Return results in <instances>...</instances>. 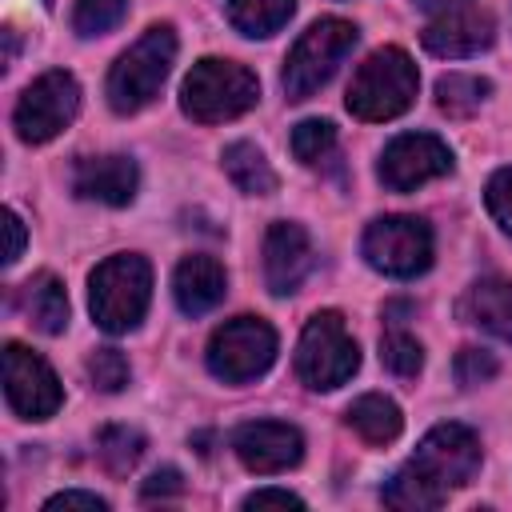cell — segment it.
Masks as SVG:
<instances>
[{"label":"cell","instance_id":"1","mask_svg":"<svg viewBox=\"0 0 512 512\" xmlns=\"http://www.w3.org/2000/svg\"><path fill=\"white\" fill-rule=\"evenodd\" d=\"M480 468V440L464 424H436L416 456L384 484V504L404 512H428L448 500L452 488H464Z\"/></svg>","mask_w":512,"mask_h":512},{"label":"cell","instance_id":"2","mask_svg":"<svg viewBox=\"0 0 512 512\" xmlns=\"http://www.w3.org/2000/svg\"><path fill=\"white\" fill-rule=\"evenodd\" d=\"M416 88H420V76H416V64L404 48H376L352 76L348 84V112L368 120V124H380V120H392L400 112L412 108L416 100Z\"/></svg>","mask_w":512,"mask_h":512},{"label":"cell","instance_id":"3","mask_svg":"<svg viewBox=\"0 0 512 512\" xmlns=\"http://www.w3.org/2000/svg\"><path fill=\"white\" fill-rule=\"evenodd\" d=\"M148 296H152V268L136 252L108 256L104 264H96V272L88 280L92 316L112 336H120V332H128V328H136L144 320Z\"/></svg>","mask_w":512,"mask_h":512},{"label":"cell","instance_id":"4","mask_svg":"<svg viewBox=\"0 0 512 512\" xmlns=\"http://www.w3.org/2000/svg\"><path fill=\"white\" fill-rule=\"evenodd\" d=\"M256 100H260V80L244 64H236V60L204 56L200 64H192V72L180 84V104L200 124L236 120Z\"/></svg>","mask_w":512,"mask_h":512},{"label":"cell","instance_id":"5","mask_svg":"<svg viewBox=\"0 0 512 512\" xmlns=\"http://www.w3.org/2000/svg\"><path fill=\"white\" fill-rule=\"evenodd\" d=\"M176 60V32L168 24H152L108 72V104L116 112H140L156 100L160 84L168 80V68Z\"/></svg>","mask_w":512,"mask_h":512},{"label":"cell","instance_id":"6","mask_svg":"<svg viewBox=\"0 0 512 512\" xmlns=\"http://www.w3.org/2000/svg\"><path fill=\"white\" fill-rule=\"evenodd\" d=\"M352 44H356V24H348L340 16L316 20L292 44V52L284 60V96L288 100H308L312 92H320L336 76L340 60L352 52Z\"/></svg>","mask_w":512,"mask_h":512},{"label":"cell","instance_id":"7","mask_svg":"<svg viewBox=\"0 0 512 512\" xmlns=\"http://www.w3.org/2000/svg\"><path fill=\"white\" fill-rule=\"evenodd\" d=\"M360 368V348L344 328L340 312H316L304 332H300V348H296V376L316 388H340L352 372Z\"/></svg>","mask_w":512,"mask_h":512},{"label":"cell","instance_id":"8","mask_svg":"<svg viewBox=\"0 0 512 512\" xmlns=\"http://www.w3.org/2000/svg\"><path fill=\"white\" fill-rule=\"evenodd\" d=\"M276 360V332L260 316H232L208 340V368L224 384H248Z\"/></svg>","mask_w":512,"mask_h":512},{"label":"cell","instance_id":"9","mask_svg":"<svg viewBox=\"0 0 512 512\" xmlns=\"http://www.w3.org/2000/svg\"><path fill=\"white\" fill-rule=\"evenodd\" d=\"M80 112V84L72 72L64 68H52L44 76H36L20 100H16V112H12V128L24 144H44L52 140L56 132H64Z\"/></svg>","mask_w":512,"mask_h":512},{"label":"cell","instance_id":"10","mask_svg":"<svg viewBox=\"0 0 512 512\" xmlns=\"http://www.w3.org/2000/svg\"><path fill=\"white\" fill-rule=\"evenodd\" d=\"M364 260L396 280L420 276L432 264V228L420 216H380L364 232Z\"/></svg>","mask_w":512,"mask_h":512},{"label":"cell","instance_id":"11","mask_svg":"<svg viewBox=\"0 0 512 512\" xmlns=\"http://www.w3.org/2000/svg\"><path fill=\"white\" fill-rule=\"evenodd\" d=\"M4 396L20 420H48L64 400L60 380L48 368V360L16 340L4 344Z\"/></svg>","mask_w":512,"mask_h":512},{"label":"cell","instance_id":"12","mask_svg":"<svg viewBox=\"0 0 512 512\" xmlns=\"http://www.w3.org/2000/svg\"><path fill=\"white\" fill-rule=\"evenodd\" d=\"M448 172H452V152L432 132H404L380 156V180L392 192H412Z\"/></svg>","mask_w":512,"mask_h":512},{"label":"cell","instance_id":"13","mask_svg":"<svg viewBox=\"0 0 512 512\" xmlns=\"http://www.w3.org/2000/svg\"><path fill=\"white\" fill-rule=\"evenodd\" d=\"M232 448L244 468L268 476V472H284V468L300 464L304 436H300V428H292L284 420H248L232 432Z\"/></svg>","mask_w":512,"mask_h":512},{"label":"cell","instance_id":"14","mask_svg":"<svg viewBox=\"0 0 512 512\" xmlns=\"http://www.w3.org/2000/svg\"><path fill=\"white\" fill-rule=\"evenodd\" d=\"M492 36H496V24H492V16L480 12V8H448V12H440V16L420 32L424 48H428L432 56H448V60L484 52V48L492 44Z\"/></svg>","mask_w":512,"mask_h":512},{"label":"cell","instance_id":"15","mask_svg":"<svg viewBox=\"0 0 512 512\" xmlns=\"http://www.w3.org/2000/svg\"><path fill=\"white\" fill-rule=\"evenodd\" d=\"M312 268V244L300 224L276 220L264 236V280L276 296H288L300 288V280Z\"/></svg>","mask_w":512,"mask_h":512},{"label":"cell","instance_id":"16","mask_svg":"<svg viewBox=\"0 0 512 512\" xmlns=\"http://www.w3.org/2000/svg\"><path fill=\"white\" fill-rule=\"evenodd\" d=\"M136 164L128 156H88L76 164L72 172V188L76 196L84 200H96V204H108V208H124L132 196H136Z\"/></svg>","mask_w":512,"mask_h":512},{"label":"cell","instance_id":"17","mask_svg":"<svg viewBox=\"0 0 512 512\" xmlns=\"http://www.w3.org/2000/svg\"><path fill=\"white\" fill-rule=\"evenodd\" d=\"M228 292V276H224V264L212 260V256H184L176 264V276H172V296L180 304L184 316H204L212 312Z\"/></svg>","mask_w":512,"mask_h":512},{"label":"cell","instance_id":"18","mask_svg":"<svg viewBox=\"0 0 512 512\" xmlns=\"http://www.w3.org/2000/svg\"><path fill=\"white\" fill-rule=\"evenodd\" d=\"M460 316L512 344V276L476 280L460 300Z\"/></svg>","mask_w":512,"mask_h":512},{"label":"cell","instance_id":"19","mask_svg":"<svg viewBox=\"0 0 512 512\" xmlns=\"http://www.w3.org/2000/svg\"><path fill=\"white\" fill-rule=\"evenodd\" d=\"M20 308H24L28 324L44 336H60L68 324V296L52 272H40L20 288Z\"/></svg>","mask_w":512,"mask_h":512},{"label":"cell","instance_id":"20","mask_svg":"<svg viewBox=\"0 0 512 512\" xmlns=\"http://www.w3.org/2000/svg\"><path fill=\"white\" fill-rule=\"evenodd\" d=\"M348 428L364 440V444H392L404 428V416L396 408V400L380 396V392H364L360 400H352L348 408Z\"/></svg>","mask_w":512,"mask_h":512},{"label":"cell","instance_id":"21","mask_svg":"<svg viewBox=\"0 0 512 512\" xmlns=\"http://www.w3.org/2000/svg\"><path fill=\"white\" fill-rule=\"evenodd\" d=\"M224 172H228V180L240 188V192H248V196H268V192H276V172H272V164L264 160V152L256 148V144H228L224 148Z\"/></svg>","mask_w":512,"mask_h":512},{"label":"cell","instance_id":"22","mask_svg":"<svg viewBox=\"0 0 512 512\" xmlns=\"http://www.w3.org/2000/svg\"><path fill=\"white\" fill-rule=\"evenodd\" d=\"M224 12L244 36H272L296 12V0H224Z\"/></svg>","mask_w":512,"mask_h":512},{"label":"cell","instance_id":"23","mask_svg":"<svg viewBox=\"0 0 512 512\" xmlns=\"http://www.w3.org/2000/svg\"><path fill=\"white\" fill-rule=\"evenodd\" d=\"M488 92H492V84L484 76H472V72H448L436 80V104L448 116H472Z\"/></svg>","mask_w":512,"mask_h":512},{"label":"cell","instance_id":"24","mask_svg":"<svg viewBox=\"0 0 512 512\" xmlns=\"http://www.w3.org/2000/svg\"><path fill=\"white\" fill-rule=\"evenodd\" d=\"M96 456L112 476H124L144 456V436L136 428H128V424H108L96 436Z\"/></svg>","mask_w":512,"mask_h":512},{"label":"cell","instance_id":"25","mask_svg":"<svg viewBox=\"0 0 512 512\" xmlns=\"http://www.w3.org/2000/svg\"><path fill=\"white\" fill-rule=\"evenodd\" d=\"M380 364H384L392 376L412 380V376L424 368V348H420V340H416V336H408V332L392 328V332H384V336H380Z\"/></svg>","mask_w":512,"mask_h":512},{"label":"cell","instance_id":"26","mask_svg":"<svg viewBox=\"0 0 512 512\" xmlns=\"http://www.w3.org/2000/svg\"><path fill=\"white\" fill-rule=\"evenodd\" d=\"M128 12V0H76L72 4V28L80 36H104L108 28L120 24Z\"/></svg>","mask_w":512,"mask_h":512},{"label":"cell","instance_id":"27","mask_svg":"<svg viewBox=\"0 0 512 512\" xmlns=\"http://www.w3.org/2000/svg\"><path fill=\"white\" fill-rule=\"evenodd\" d=\"M336 148V128L328 120H300L292 132V152L300 164H320Z\"/></svg>","mask_w":512,"mask_h":512},{"label":"cell","instance_id":"28","mask_svg":"<svg viewBox=\"0 0 512 512\" xmlns=\"http://www.w3.org/2000/svg\"><path fill=\"white\" fill-rule=\"evenodd\" d=\"M88 376L100 392H120L128 384V360L116 348H96L88 356Z\"/></svg>","mask_w":512,"mask_h":512},{"label":"cell","instance_id":"29","mask_svg":"<svg viewBox=\"0 0 512 512\" xmlns=\"http://www.w3.org/2000/svg\"><path fill=\"white\" fill-rule=\"evenodd\" d=\"M496 356L492 352H484V348H460V356H456V380L464 384V388H476V384H488L492 376H496Z\"/></svg>","mask_w":512,"mask_h":512},{"label":"cell","instance_id":"30","mask_svg":"<svg viewBox=\"0 0 512 512\" xmlns=\"http://www.w3.org/2000/svg\"><path fill=\"white\" fill-rule=\"evenodd\" d=\"M484 200H488V212H492V220L512 236V168H500L492 180H488V188H484Z\"/></svg>","mask_w":512,"mask_h":512},{"label":"cell","instance_id":"31","mask_svg":"<svg viewBox=\"0 0 512 512\" xmlns=\"http://www.w3.org/2000/svg\"><path fill=\"white\" fill-rule=\"evenodd\" d=\"M180 492H184V476L176 468H156L140 488L144 500H168V496H180Z\"/></svg>","mask_w":512,"mask_h":512},{"label":"cell","instance_id":"32","mask_svg":"<svg viewBox=\"0 0 512 512\" xmlns=\"http://www.w3.org/2000/svg\"><path fill=\"white\" fill-rule=\"evenodd\" d=\"M44 508H48V512H56V508H88V512H104L108 504H104L96 492H60V496H48Z\"/></svg>","mask_w":512,"mask_h":512},{"label":"cell","instance_id":"33","mask_svg":"<svg viewBox=\"0 0 512 512\" xmlns=\"http://www.w3.org/2000/svg\"><path fill=\"white\" fill-rule=\"evenodd\" d=\"M268 504H276V508H300L304 500L296 492H288V488H260V492H252L244 500V508H268Z\"/></svg>","mask_w":512,"mask_h":512},{"label":"cell","instance_id":"34","mask_svg":"<svg viewBox=\"0 0 512 512\" xmlns=\"http://www.w3.org/2000/svg\"><path fill=\"white\" fill-rule=\"evenodd\" d=\"M4 220H8V256H4V264H16L20 252H24V224H20L16 212H8Z\"/></svg>","mask_w":512,"mask_h":512},{"label":"cell","instance_id":"35","mask_svg":"<svg viewBox=\"0 0 512 512\" xmlns=\"http://www.w3.org/2000/svg\"><path fill=\"white\" fill-rule=\"evenodd\" d=\"M460 0H416V8H424V12H448V8H456Z\"/></svg>","mask_w":512,"mask_h":512}]
</instances>
